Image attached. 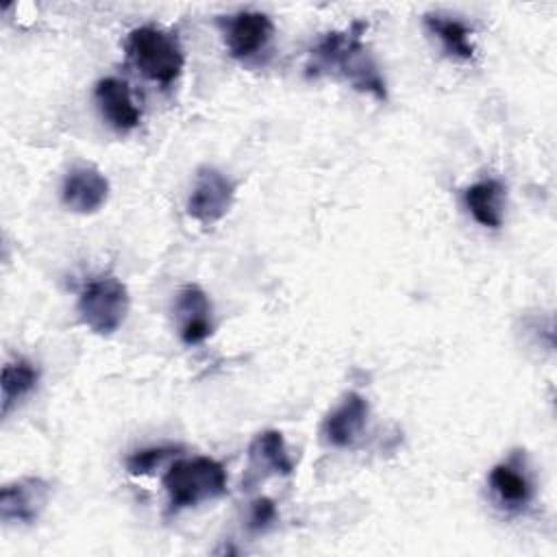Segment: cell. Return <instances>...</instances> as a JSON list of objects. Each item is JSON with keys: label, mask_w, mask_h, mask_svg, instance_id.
Masks as SVG:
<instances>
[{"label": "cell", "mask_w": 557, "mask_h": 557, "mask_svg": "<svg viewBox=\"0 0 557 557\" xmlns=\"http://www.w3.org/2000/svg\"><path fill=\"white\" fill-rule=\"evenodd\" d=\"M363 22H352L346 30L326 33L311 50L309 74L335 72L344 76L355 89L372 94L376 100L387 98L385 81L361 41Z\"/></svg>", "instance_id": "1"}, {"label": "cell", "mask_w": 557, "mask_h": 557, "mask_svg": "<svg viewBox=\"0 0 557 557\" xmlns=\"http://www.w3.org/2000/svg\"><path fill=\"white\" fill-rule=\"evenodd\" d=\"M126 54L141 76L159 85H172L185 67V52L178 37L152 24L137 26L128 33Z\"/></svg>", "instance_id": "2"}, {"label": "cell", "mask_w": 557, "mask_h": 557, "mask_svg": "<svg viewBox=\"0 0 557 557\" xmlns=\"http://www.w3.org/2000/svg\"><path fill=\"white\" fill-rule=\"evenodd\" d=\"M226 470L211 457H187L174 461L163 474V487L172 511L196 507L226 492Z\"/></svg>", "instance_id": "3"}, {"label": "cell", "mask_w": 557, "mask_h": 557, "mask_svg": "<svg viewBox=\"0 0 557 557\" xmlns=\"http://www.w3.org/2000/svg\"><path fill=\"white\" fill-rule=\"evenodd\" d=\"M128 307V289L113 274H100L87 281L76 302L81 322L96 335L115 333L124 324Z\"/></svg>", "instance_id": "4"}, {"label": "cell", "mask_w": 557, "mask_h": 557, "mask_svg": "<svg viewBox=\"0 0 557 557\" xmlns=\"http://www.w3.org/2000/svg\"><path fill=\"white\" fill-rule=\"evenodd\" d=\"M233 198L235 183L218 168L202 165L196 172V181L187 198V213L200 224H213L228 213Z\"/></svg>", "instance_id": "5"}, {"label": "cell", "mask_w": 557, "mask_h": 557, "mask_svg": "<svg viewBox=\"0 0 557 557\" xmlns=\"http://www.w3.org/2000/svg\"><path fill=\"white\" fill-rule=\"evenodd\" d=\"M52 496V483L41 476H24L0 490V520L4 524H33Z\"/></svg>", "instance_id": "6"}, {"label": "cell", "mask_w": 557, "mask_h": 557, "mask_svg": "<svg viewBox=\"0 0 557 557\" xmlns=\"http://www.w3.org/2000/svg\"><path fill=\"white\" fill-rule=\"evenodd\" d=\"M109 198L107 176L89 163H78L67 170L61 185V200L74 213H96Z\"/></svg>", "instance_id": "7"}, {"label": "cell", "mask_w": 557, "mask_h": 557, "mask_svg": "<svg viewBox=\"0 0 557 557\" xmlns=\"http://www.w3.org/2000/svg\"><path fill=\"white\" fill-rule=\"evenodd\" d=\"M368 416H370V405L361 394L357 392L344 394V398L329 411V416L322 422L324 442L335 448L352 446L363 433Z\"/></svg>", "instance_id": "8"}, {"label": "cell", "mask_w": 557, "mask_h": 557, "mask_svg": "<svg viewBox=\"0 0 557 557\" xmlns=\"http://www.w3.org/2000/svg\"><path fill=\"white\" fill-rule=\"evenodd\" d=\"M274 24L261 11H239L228 17L224 39L233 59H248L261 52L272 39Z\"/></svg>", "instance_id": "9"}, {"label": "cell", "mask_w": 557, "mask_h": 557, "mask_svg": "<svg viewBox=\"0 0 557 557\" xmlns=\"http://www.w3.org/2000/svg\"><path fill=\"white\" fill-rule=\"evenodd\" d=\"M174 313L178 320V335L185 344H202L211 333V300L198 285H185L176 294Z\"/></svg>", "instance_id": "10"}, {"label": "cell", "mask_w": 557, "mask_h": 557, "mask_svg": "<svg viewBox=\"0 0 557 557\" xmlns=\"http://www.w3.org/2000/svg\"><path fill=\"white\" fill-rule=\"evenodd\" d=\"M94 98H96V104H98L102 117L115 131L126 133V131H133L139 124L141 111L133 102V96H131V89H128L126 81L115 78V76L100 78L96 83Z\"/></svg>", "instance_id": "11"}, {"label": "cell", "mask_w": 557, "mask_h": 557, "mask_svg": "<svg viewBox=\"0 0 557 557\" xmlns=\"http://www.w3.org/2000/svg\"><path fill=\"white\" fill-rule=\"evenodd\" d=\"M463 205L476 224L500 228L505 220V185L496 178H483L463 191Z\"/></svg>", "instance_id": "12"}, {"label": "cell", "mask_w": 557, "mask_h": 557, "mask_svg": "<svg viewBox=\"0 0 557 557\" xmlns=\"http://www.w3.org/2000/svg\"><path fill=\"white\" fill-rule=\"evenodd\" d=\"M248 457H250V463L263 472L287 476L294 470V461L287 453L283 433L274 429H268L255 435V440L248 446Z\"/></svg>", "instance_id": "13"}, {"label": "cell", "mask_w": 557, "mask_h": 557, "mask_svg": "<svg viewBox=\"0 0 557 557\" xmlns=\"http://www.w3.org/2000/svg\"><path fill=\"white\" fill-rule=\"evenodd\" d=\"M424 26L429 28L431 35L437 37L446 54L463 61H470L474 57V44L470 39L472 33L463 22L448 15H440V13H426Z\"/></svg>", "instance_id": "14"}, {"label": "cell", "mask_w": 557, "mask_h": 557, "mask_svg": "<svg viewBox=\"0 0 557 557\" xmlns=\"http://www.w3.org/2000/svg\"><path fill=\"white\" fill-rule=\"evenodd\" d=\"M39 383V370L26 361V359H13L2 366V379H0V389H2V416H9V411L26 398Z\"/></svg>", "instance_id": "15"}, {"label": "cell", "mask_w": 557, "mask_h": 557, "mask_svg": "<svg viewBox=\"0 0 557 557\" xmlns=\"http://www.w3.org/2000/svg\"><path fill=\"white\" fill-rule=\"evenodd\" d=\"M490 487L500 505L520 509L533 496V485L527 474L511 463H496L490 472Z\"/></svg>", "instance_id": "16"}, {"label": "cell", "mask_w": 557, "mask_h": 557, "mask_svg": "<svg viewBox=\"0 0 557 557\" xmlns=\"http://www.w3.org/2000/svg\"><path fill=\"white\" fill-rule=\"evenodd\" d=\"M172 453H176V448H172V446H150V448L135 450L133 455L126 457V470H128L133 476L148 474V472H152L157 466H161Z\"/></svg>", "instance_id": "17"}, {"label": "cell", "mask_w": 557, "mask_h": 557, "mask_svg": "<svg viewBox=\"0 0 557 557\" xmlns=\"http://www.w3.org/2000/svg\"><path fill=\"white\" fill-rule=\"evenodd\" d=\"M276 522V507L270 498L259 496L248 507V529L255 533H261L270 529Z\"/></svg>", "instance_id": "18"}]
</instances>
